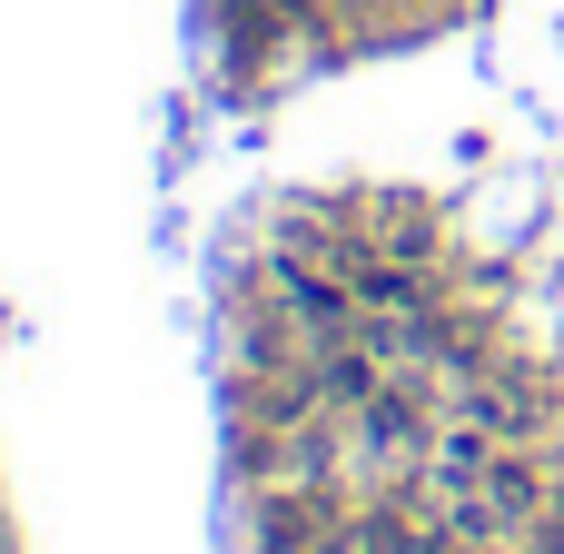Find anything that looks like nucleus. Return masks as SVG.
<instances>
[{
	"mask_svg": "<svg viewBox=\"0 0 564 554\" xmlns=\"http://www.w3.org/2000/svg\"><path fill=\"white\" fill-rule=\"evenodd\" d=\"M466 496H486V515H496V525H506V535H516V525H535V515H545V476H535V466H525V456H516V446H496V456H486V476H476V486H466Z\"/></svg>",
	"mask_w": 564,
	"mask_h": 554,
	"instance_id": "1",
	"label": "nucleus"
}]
</instances>
